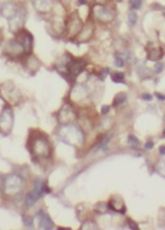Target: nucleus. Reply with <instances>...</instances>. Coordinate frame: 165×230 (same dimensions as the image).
Listing matches in <instances>:
<instances>
[{"mask_svg": "<svg viewBox=\"0 0 165 230\" xmlns=\"http://www.w3.org/2000/svg\"><path fill=\"white\" fill-rule=\"evenodd\" d=\"M108 73H109V69H107V68H106V69L102 70V79H104V77H105Z\"/></svg>", "mask_w": 165, "mask_h": 230, "instance_id": "obj_27", "label": "nucleus"}, {"mask_svg": "<svg viewBox=\"0 0 165 230\" xmlns=\"http://www.w3.org/2000/svg\"><path fill=\"white\" fill-rule=\"evenodd\" d=\"M31 151H32L34 157H49V152H51V147H49V142L48 140V138L42 134H39L38 136H34Z\"/></svg>", "mask_w": 165, "mask_h": 230, "instance_id": "obj_1", "label": "nucleus"}, {"mask_svg": "<svg viewBox=\"0 0 165 230\" xmlns=\"http://www.w3.org/2000/svg\"><path fill=\"white\" fill-rule=\"evenodd\" d=\"M125 100H126V94H125V93H119V94H117L116 97H115L112 106L118 107V106H120V104H122Z\"/></svg>", "mask_w": 165, "mask_h": 230, "instance_id": "obj_15", "label": "nucleus"}, {"mask_svg": "<svg viewBox=\"0 0 165 230\" xmlns=\"http://www.w3.org/2000/svg\"><path fill=\"white\" fill-rule=\"evenodd\" d=\"M137 20H138V16L135 12L132 11V12L128 13V21H129L130 24L135 25L136 23H137Z\"/></svg>", "mask_w": 165, "mask_h": 230, "instance_id": "obj_18", "label": "nucleus"}, {"mask_svg": "<svg viewBox=\"0 0 165 230\" xmlns=\"http://www.w3.org/2000/svg\"><path fill=\"white\" fill-rule=\"evenodd\" d=\"M127 142L133 148H138L139 146H140V142H139V139L135 136V135H129V136H128Z\"/></svg>", "mask_w": 165, "mask_h": 230, "instance_id": "obj_16", "label": "nucleus"}, {"mask_svg": "<svg viewBox=\"0 0 165 230\" xmlns=\"http://www.w3.org/2000/svg\"><path fill=\"white\" fill-rule=\"evenodd\" d=\"M108 111H109V107L108 106H103V107H102V109H101V113L102 114L108 113Z\"/></svg>", "mask_w": 165, "mask_h": 230, "instance_id": "obj_26", "label": "nucleus"}, {"mask_svg": "<svg viewBox=\"0 0 165 230\" xmlns=\"http://www.w3.org/2000/svg\"><path fill=\"white\" fill-rule=\"evenodd\" d=\"M154 95H156L157 97H158V98L160 99V100H165V96H164V95H162L161 93L156 92V93H154Z\"/></svg>", "mask_w": 165, "mask_h": 230, "instance_id": "obj_28", "label": "nucleus"}, {"mask_svg": "<svg viewBox=\"0 0 165 230\" xmlns=\"http://www.w3.org/2000/svg\"><path fill=\"white\" fill-rule=\"evenodd\" d=\"M49 192H51V189L48 188V186H46L41 179H37V181L35 182L34 189L31 192H28L27 195L25 197V203H27V207L33 206L43 194L49 193Z\"/></svg>", "mask_w": 165, "mask_h": 230, "instance_id": "obj_2", "label": "nucleus"}, {"mask_svg": "<svg viewBox=\"0 0 165 230\" xmlns=\"http://www.w3.org/2000/svg\"><path fill=\"white\" fill-rule=\"evenodd\" d=\"M34 6L36 10L41 13H48L52 7V3L49 0H35Z\"/></svg>", "mask_w": 165, "mask_h": 230, "instance_id": "obj_13", "label": "nucleus"}, {"mask_svg": "<svg viewBox=\"0 0 165 230\" xmlns=\"http://www.w3.org/2000/svg\"><path fill=\"white\" fill-rule=\"evenodd\" d=\"M86 2V0H80V3L82 4V3H85Z\"/></svg>", "mask_w": 165, "mask_h": 230, "instance_id": "obj_30", "label": "nucleus"}, {"mask_svg": "<svg viewBox=\"0 0 165 230\" xmlns=\"http://www.w3.org/2000/svg\"><path fill=\"white\" fill-rule=\"evenodd\" d=\"M162 56H163V51H162V49H156V50L150 51V53L147 55V58H148V60L156 61V60H159L160 58H162Z\"/></svg>", "mask_w": 165, "mask_h": 230, "instance_id": "obj_14", "label": "nucleus"}, {"mask_svg": "<svg viewBox=\"0 0 165 230\" xmlns=\"http://www.w3.org/2000/svg\"><path fill=\"white\" fill-rule=\"evenodd\" d=\"M22 187V179L16 175H11L6 179V184H4V189L6 193L9 194H16V193L21 189Z\"/></svg>", "mask_w": 165, "mask_h": 230, "instance_id": "obj_5", "label": "nucleus"}, {"mask_svg": "<svg viewBox=\"0 0 165 230\" xmlns=\"http://www.w3.org/2000/svg\"><path fill=\"white\" fill-rule=\"evenodd\" d=\"M142 4V0H130V7L133 10H139Z\"/></svg>", "mask_w": 165, "mask_h": 230, "instance_id": "obj_19", "label": "nucleus"}, {"mask_svg": "<svg viewBox=\"0 0 165 230\" xmlns=\"http://www.w3.org/2000/svg\"><path fill=\"white\" fill-rule=\"evenodd\" d=\"M38 219H39V226H40V228H42V229H53L54 223L52 222L51 218H49L46 213L40 211V212L38 213Z\"/></svg>", "mask_w": 165, "mask_h": 230, "instance_id": "obj_11", "label": "nucleus"}, {"mask_svg": "<svg viewBox=\"0 0 165 230\" xmlns=\"http://www.w3.org/2000/svg\"><path fill=\"white\" fill-rule=\"evenodd\" d=\"M16 39L21 43V46H23V50H24L25 56L30 55L32 53V49H33V36L31 35L30 33L27 32V31H21V32L17 33V37Z\"/></svg>", "mask_w": 165, "mask_h": 230, "instance_id": "obj_6", "label": "nucleus"}, {"mask_svg": "<svg viewBox=\"0 0 165 230\" xmlns=\"http://www.w3.org/2000/svg\"><path fill=\"white\" fill-rule=\"evenodd\" d=\"M160 153H161L162 155L165 154V146H161V147H160Z\"/></svg>", "mask_w": 165, "mask_h": 230, "instance_id": "obj_29", "label": "nucleus"}, {"mask_svg": "<svg viewBox=\"0 0 165 230\" xmlns=\"http://www.w3.org/2000/svg\"><path fill=\"white\" fill-rule=\"evenodd\" d=\"M19 10L20 9L17 7V4L12 3V2H9V3H6L4 6H2V7H1V15L3 17H6V19H10V18L14 16V15L16 14Z\"/></svg>", "mask_w": 165, "mask_h": 230, "instance_id": "obj_10", "label": "nucleus"}, {"mask_svg": "<svg viewBox=\"0 0 165 230\" xmlns=\"http://www.w3.org/2000/svg\"><path fill=\"white\" fill-rule=\"evenodd\" d=\"M95 14L97 15V17L101 20H111L112 18V14L111 13L109 10L105 9V7H95Z\"/></svg>", "mask_w": 165, "mask_h": 230, "instance_id": "obj_12", "label": "nucleus"}, {"mask_svg": "<svg viewBox=\"0 0 165 230\" xmlns=\"http://www.w3.org/2000/svg\"><path fill=\"white\" fill-rule=\"evenodd\" d=\"M85 66V61L81 58L78 59H70L66 61V64H64L65 71H66V75L70 78H75L83 71Z\"/></svg>", "mask_w": 165, "mask_h": 230, "instance_id": "obj_4", "label": "nucleus"}, {"mask_svg": "<svg viewBox=\"0 0 165 230\" xmlns=\"http://www.w3.org/2000/svg\"><path fill=\"white\" fill-rule=\"evenodd\" d=\"M115 64H116L118 68H122L124 66V61H123V59L121 57H117V58L115 59Z\"/></svg>", "mask_w": 165, "mask_h": 230, "instance_id": "obj_22", "label": "nucleus"}, {"mask_svg": "<svg viewBox=\"0 0 165 230\" xmlns=\"http://www.w3.org/2000/svg\"><path fill=\"white\" fill-rule=\"evenodd\" d=\"M112 79L114 82H117V83L121 82L122 83L123 82H124V74H123L122 72H118L114 75V76H112Z\"/></svg>", "mask_w": 165, "mask_h": 230, "instance_id": "obj_17", "label": "nucleus"}, {"mask_svg": "<svg viewBox=\"0 0 165 230\" xmlns=\"http://www.w3.org/2000/svg\"><path fill=\"white\" fill-rule=\"evenodd\" d=\"M144 148L146 149V150H150V149L154 148V143L153 142H148L145 144V146H144Z\"/></svg>", "mask_w": 165, "mask_h": 230, "instance_id": "obj_25", "label": "nucleus"}, {"mask_svg": "<svg viewBox=\"0 0 165 230\" xmlns=\"http://www.w3.org/2000/svg\"><path fill=\"white\" fill-rule=\"evenodd\" d=\"M13 124H14V116H13L12 109L6 106L0 113V133L7 135L11 132Z\"/></svg>", "mask_w": 165, "mask_h": 230, "instance_id": "obj_3", "label": "nucleus"}, {"mask_svg": "<svg viewBox=\"0 0 165 230\" xmlns=\"http://www.w3.org/2000/svg\"><path fill=\"white\" fill-rule=\"evenodd\" d=\"M81 28V22L79 20V18L75 15H73L72 17L70 18V20L66 22V25H65V29L69 32L70 35H76L78 32H79Z\"/></svg>", "mask_w": 165, "mask_h": 230, "instance_id": "obj_9", "label": "nucleus"}, {"mask_svg": "<svg viewBox=\"0 0 165 230\" xmlns=\"http://www.w3.org/2000/svg\"><path fill=\"white\" fill-rule=\"evenodd\" d=\"M24 20H25L24 12H23V10L20 9L19 11H18L16 14L14 15V16L11 17L9 19L10 30H11L12 32L18 33L20 30H21L23 23H24Z\"/></svg>", "mask_w": 165, "mask_h": 230, "instance_id": "obj_7", "label": "nucleus"}, {"mask_svg": "<svg viewBox=\"0 0 165 230\" xmlns=\"http://www.w3.org/2000/svg\"><path fill=\"white\" fill-rule=\"evenodd\" d=\"M164 69V64L163 62H158V64L154 66V72L156 73H161Z\"/></svg>", "mask_w": 165, "mask_h": 230, "instance_id": "obj_21", "label": "nucleus"}, {"mask_svg": "<svg viewBox=\"0 0 165 230\" xmlns=\"http://www.w3.org/2000/svg\"><path fill=\"white\" fill-rule=\"evenodd\" d=\"M128 225H129L130 229H135V230H138V229H139L138 225L136 224V223H133L132 219H128Z\"/></svg>", "mask_w": 165, "mask_h": 230, "instance_id": "obj_23", "label": "nucleus"}, {"mask_svg": "<svg viewBox=\"0 0 165 230\" xmlns=\"http://www.w3.org/2000/svg\"><path fill=\"white\" fill-rule=\"evenodd\" d=\"M76 114L70 104H64V107L59 112V119L61 122H70L74 121Z\"/></svg>", "mask_w": 165, "mask_h": 230, "instance_id": "obj_8", "label": "nucleus"}, {"mask_svg": "<svg viewBox=\"0 0 165 230\" xmlns=\"http://www.w3.org/2000/svg\"><path fill=\"white\" fill-rule=\"evenodd\" d=\"M142 99H144V100H151V98H153V96L150 95V94H147V93H144V94H142Z\"/></svg>", "mask_w": 165, "mask_h": 230, "instance_id": "obj_24", "label": "nucleus"}, {"mask_svg": "<svg viewBox=\"0 0 165 230\" xmlns=\"http://www.w3.org/2000/svg\"><path fill=\"white\" fill-rule=\"evenodd\" d=\"M23 223H24L25 226L28 227V228H32L33 225H34L33 219L30 218V216H24V218H23Z\"/></svg>", "mask_w": 165, "mask_h": 230, "instance_id": "obj_20", "label": "nucleus"}]
</instances>
